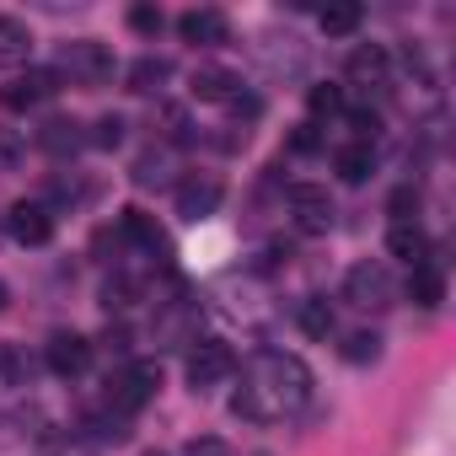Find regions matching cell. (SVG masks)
Returning <instances> with one entry per match:
<instances>
[{"mask_svg":"<svg viewBox=\"0 0 456 456\" xmlns=\"http://www.w3.org/2000/svg\"><path fill=\"white\" fill-rule=\"evenodd\" d=\"M312 397V370L306 360L285 354V349H258L242 370V387L232 397V413L248 419V424H274L296 408H306Z\"/></svg>","mask_w":456,"mask_h":456,"instance_id":"1","label":"cell"},{"mask_svg":"<svg viewBox=\"0 0 456 456\" xmlns=\"http://www.w3.org/2000/svg\"><path fill=\"white\" fill-rule=\"evenodd\" d=\"M156 392H161V365H156V360H134V365H124V370L108 381V408H113L118 419H129V413L145 408Z\"/></svg>","mask_w":456,"mask_h":456,"instance_id":"2","label":"cell"},{"mask_svg":"<svg viewBox=\"0 0 456 456\" xmlns=\"http://www.w3.org/2000/svg\"><path fill=\"white\" fill-rule=\"evenodd\" d=\"M232 370H237V354H232V344H220V338H199L188 349V360H183V376H188L193 392H215L220 381H232Z\"/></svg>","mask_w":456,"mask_h":456,"instance_id":"3","label":"cell"},{"mask_svg":"<svg viewBox=\"0 0 456 456\" xmlns=\"http://www.w3.org/2000/svg\"><path fill=\"white\" fill-rule=\"evenodd\" d=\"M54 76H70V81H81V86H102V81L113 76V54H108V44H97V38H70V44H60Z\"/></svg>","mask_w":456,"mask_h":456,"instance_id":"4","label":"cell"},{"mask_svg":"<svg viewBox=\"0 0 456 456\" xmlns=\"http://www.w3.org/2000/svg\"><path fill=\"white\" fill-rule=\"evenodd\" d=\"M344 301L349 306H360V312H387L392 306V274H387V264H354L349 274H344Z\"/></svg>","mask_w":456,"mask_h":456,"instance_id":"5","label":"cell"},{"mask_svg":"<svg viewBox=\"0 0 456 456\" xmlns=\"http://www.w3.org/2000/svg\"><path fill=\"white\" fill-rule=\"evenodd\" d=\"M290 215H296V225L306 237H322V232H333V199H328V188H317V183H290Z\"/></svg>","mask_w":456,"mask_h":456,"instance_id":"6","label":"cell"},{"mask_svg":"<svg viewBox=\"0 0 456 456\" xmlns=\"http://www.w3.org/2000/svg\"><path fill=\"white\" fill-rule=\"evenodd\" d=\"M54 92H60L54 70H22V76H12L6 86H0V108H6V113H28V108L49 102Z\"/></svg>","mask_w":456,"mask_h":456,"instance_id":"7","label":"cell"},{"mask_svg":"<svg viewBox=\"0 0 456 456\" xmlns=\"http://www.w3.org/2000/svg\"><path fill=\"white\" fill-rule=\"evenodd\" d=\"M349 86H360V92H387L392 86V60H387L381 44H360L349 54Z\"/></svg>","mask_w":456,"mask_h":456,"instance_id":"8","label":"cell"},{"mask_svg":"<svg viewBox=\"0 0 456 456\" xmlns=\"http://www.w3.org/2000/svg\"><path fill=\"white\" fill-rule=\"evenodd\" d=\"M220 199H225V188H220V177H183L177 183V215L183 220H209L215 209H220Z\"/></svg>","mask_w":456,"mask_h":456,"instance_id":"9","label":"cell"},{"mask_svg":"<svg viewBox=\"0 0 456 456\" xmlns=\"http://www.w3.org/2000/svg\"><path fill=\"white\" fill-rule=\"evenodd\" d=\"M49 370L65 376V381L86 376V370H92V338H86V333H54V338H49Z\"/></svg>","mask_w":456,"mask_h":456,"instance_id":"10","label":"cell"},{"mask_svg":"<svg viewBox=\"0 0 456 456\" xmlns=\"http://www.w3.org/2000/svg\"><path fill=\"white\" fill-rule=\"evenodd\" d=\"M6 232H12L22 248H44V242L54 237V215H49L44 204L22 199V204H12V215H6Z\"/></svg>","mask_w":456,"mask_h":456,"instance_id":"11","label":"cell"},{"mask_svg":"<svg viewBox=\"0 0 456 456\" xmlns=\"http://www.w3.org/2000/svg\"><path fill=\"white\" fill-rule=\"evenodd\" d=\"M188 92L199 97V102H215V108H232L237 97H242V76H232L225 65H199L193 70V81H188Z\"/></svg>","mask_w":456,"mask_h":456,"instance_id":"12","label":"cell"},{"mask_svg":"<svg viewBox=\"0 0 456 456\" xmlns=\"http://www.w3.org/2000/svg\"><path fill=\"white\" fill-rule=\"evenodd\" d=\"M177 33H183V44L215 49V44L232 38V22H225V12H215V6H199V12H183L177 17Z\"/></svg>","mask_w":456,"mask_h":456,"instance_id":"13","label":"cell"},{"mask_svg":"<svg viewBox=\"0 0 456 456\" xmlns=\"http://www.w3.org/2000/svg\"><path fill=\"white\" fill-rule=\"evenodd\" d=\"M387 248H392V258H403L408 269L429 264V237H424L419 220H392V225H387Z\"/></svg>","mask_w":456,"mask_h":456,"instance_id":"14","label":"cell"},{"mask_svg":"<svg viewBox=\"0 0 456 456\" xmlns=\"http://www.w3.org/2000/svg\"><path fill=\"white\" fill-rule=\"evenodd\" d=\"M118 232H124V242H134L140 253H167V232L156 225V215H145V209H124V215H118Z\"/></svg>","mask_w":456,"mask_h":456,"instance_id":"15","label":"cell"},{"mask_svg":"<svg viewBox=\"0 0 456 456\" xmlns=\"http://www.w3.org/2000/svg\"><path fill=\"white\" fill-rule=\"evenodd\" d=\"M33 54V33L22 17H0V70H17Z\"/></svg>","mask_w":456,"mask_h":456,"instance_id":"16","label":"cell"},{"mask_svg":"<svg viewBox=\"0 0 456 456\" xmlns=\"http://www.w3.org/2000/svg\"><path fill=\"white\" fill-rule=\"evenodd\" d=\"M333 172H338L344 183H365V177L376 172V151H370L365 140H354V145H338V151H333Z\"/></svg>","mask_w":456,"mask_h":456,"instance_id":"17","label":"cell"},{"mask_svg":"<svg viewBox=\"0 0 456 456\" xmlns=\"http://www.w3.org/2000/svg\"><path fill=\"white\" fill-rule=\"evenodd\" d=\"M167 76H172V65H167L161 54H145V60H134V65H129V76H124V81H129V92H140V97H145V92H156Z\"/></svg>","mask_w":456,"mask_h":456,"instance_id":"18","label":"cell"},{"mask_svg":"<svg viewBox=\"0 0 456 456\" xmlns=\"http://www.w3.org/2000/svg\"><path fill=\"white\" fill-rule=\"evenodd\" d=\"M38 145L54 151V156H65V151L81 145V124H76V118H49V124L38 129Z\"/></svg>","mask_w":456,"mask_h":456,"instance_id":"19","label":"cell"},{"mask_svg":"<svg viewBox=\"0 0 456 456\" xmlns=\"http://www.w3.org/2000/svg\"><path fill=\"white\" fill-rule=\"evenodd\" d=\"M408 296H413L419 306H440V296H445V274H440L435 264H419L413 280H408Z\"/></svg>","mask_w":456,"mask_h":456,"instance_id":"20","label":"cell"},{"mask_svg":"<svg viewBox=\"0 0 456 456\" xmlns=\"http://www.w3.org/2000/svg\"><path fill=\"white\" fill-rule=\"evenodd\" d=\"M296 322H301L306 338H328V333H333V306H328L322 296H306L301 312H296Z\"/></svg>","mask_w":456,"mask_h":456,"instance_id":"21","label":"cell"},{"mask_svg":"<svg viewBox=\"0 0 456 456\" xmlns=\"http://www.w3.org/2000/svg\"><path fill=\"white\" fill-rule=\"evenodd\" d=\"M360 17H365V12L354 6V0H338V6H328V12H322V33H328V38H344V33H354V28H360Z\"/></svg>","mask_w":456,"mask_h":456,"instance_id":"22","label":"cell"},{"mask_svg":"<svg viewBox=\"0 0 456 456\" xmlns=\"http://www.w3.org/2000/svg\"><path fill=\"white\" fill-rule=\"evenodd\" d=\"M376 354H381V338H376V333H365V328H360V333H349V338H344V360L365 365V360H376Z\"/></svg>","mask_w":456,"mask_h":456,"instance_id":"23","label":"cell"},{"mask_svg":"<svg viewBox=\"0 0 456 456\" xmlns=\"http://www.w3.org/2000/svg\"><path fill=\"white\" fill-rule=\"evenodd\" d=\"M312 118H333V113H344V92L338 86H312Z\"/></svg>","mask_w":456,"mask_h":456,"instance_id":"24","label":"cell"},{"mask_svg":"<svg viewBox=\"0 0 456 456\" xmlns=\"http://www.w3.org/2000/svg\"><path fill=\"white\" fill-rule=\"evenodd\" d=\"M92 145H102V151H113V145H124V118H118V113H108V118H97V129H92Z\"/></svg>","mask_w":456,"mask_h":456,"instance_id":"25","label":"cell"},{"mask_svg":"<svg viewBox=\"0 0 456 456\" xmlns=\"http://www.w3.org/2000/svg\"><path fill=\"white\" fill-rule=\"evenodd\" d=\"M129 28H134L140 38H156V33H161V12H156V6H129Z\"/></svg>","mask_w":456,"mask_h":456,"instance_id":"26","label":"cell"},{"mask_svg":"<svg viewBox=\"0 0 456 456\" xmlns=\"http://www.w3.org/2000/svg\"><path fill=\"white\" fill-rule=\"evenodd\" d=\"M183 456H232V445L215 440V435H204V440H188V451H183Z\"/></svg>","mask_w":456,"mask_h":456,"instance_id":"27","label":"cell"},{"mask_svg":"<svg viewBox=\"0 0 456 456\" xmlns=\"http://www.w3.org/2000/svg\"><path fill=\"white\" fill-rule=\"evenodd\" d=\"M134 177H140V183H161V177H167V161H161V156H140Z\"/></svg>","mask_w":456,"mask_h":456,"instance_id":"28","label":"cell"},{"mask_svg":"<svg viewBox=\"0 0 456 456\" xmlns=\"http://www.w3.org/2000/svg\"><path fill=\"white\" fill-rule=\"evenodd\" d=\"M317 140H322V134H317V124H301V129L290 134V151H317Z\"/></svg>","mask_w":456,"mask_h":456,"instance_id":"29","label":"cell"},{"mask_svg":"<svg viewBox=\"0 0 456 456\" xmlns=\"http://www.w3.org/2000/svg\"><path fill=\"white\" fill-rule=\"evenodd\" d=\"M145 456H161V451H145Z\"/></svg>","mask_w":456,"mask_h":456,"instance_id":"30","label":"cell"}]
</instances>
